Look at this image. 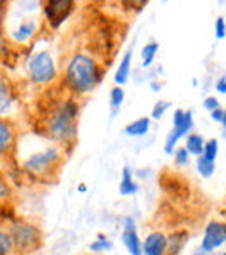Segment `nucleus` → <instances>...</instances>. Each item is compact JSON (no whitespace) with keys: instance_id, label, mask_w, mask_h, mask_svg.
Segmentation results:
<instances>
[{"instance_id":"f257e3e1","label":"nucleus","mask_w":226,"mask_h":255,"mask_svg":"<svg viewBox=\"0 0 226 255\" xmlns=\"http://www.w3.org/2000/svg\"><path fill=\"white\" fill-rule=\"evenodd\" d=\"M103 78V68L87 54H73L64 70V85L73 94H87L94 91Z\"/></svg>"},{"instance_id":"f03ea898","label":"nucleus","mask_w":226,"mask_h":255,"mask_svg":"<svg viewBox=\"0 0 226 255\" xmlns=\"http://www.w3.org/2000/svg\"><path fill=\"white\" fill-rule=\"evenodd\" d=\"M77 117L78 104L73 99H66L49 113L47 122H45V130L54 141L68 144L77 135Z\"/></svg>"},{"instance_id":"7ed1b4c3","label":"nucleus","mask_w":226,"mask_h":255,"mask_svg":"<svg viewBox=\"0 0 226 255\" xmlns=\"http://www.w3.org/2000/svg\"><path fill=\"white\" fill-rule=\"evenodd\" d=\"M10 236H12V242L16 245L17 254H31L35 250H38L42 247V235H40V229L37 228L35 224L28 221H21V219H16L12 221L9 226Z\"/></svg>"},{"instance_id":"20e7f679","label":"nucleus","mask_w":226,"mask_h":255,"mask_svg":"<svg viewBox=\"0 0 226 255\" xmlns=\"http://www.w3.org/2000/svg\"><path fill=\"white\" fill-rule=\"evenodd\" d=\"M61 161V151L56 146H47L40 151L30 154L23 161V170L35 177H45L54 172V168Z\"/></svg>"},{"instance_id":"39448f33","label":"nucleus","mask_w":226,"mask_h":255,"mask_svg":"<svg viewBox=\"0 0 226 255\" xmlns=\"http://www.w3.org/2000/svg\"><path fill=\"white\" fill-rule=\"evenodd\" d=\"M28 78L37 85L51 84L56 78V63L49 51H40L28 59Z\"/></svg>"},{"instance_id":"423d86ee","label":"nucleus","mask_w":226,"mask_h":255,"mask_svg":"<svg viewBox=\"0 0 226 255\" xmlns=\"http://www.w3.org/2000/svg\"><path fill=\"white\" fill-rule=\"evenodd\" d=\"M193 128V113L185 110H176L174 118H172V130L167 135L166 141V153H174V146L178 144V141L181 137H188V132Z\"/></svg>"},{"instance_id":"0eeeda50","label":"nucleus","mask_w":226,"mask_h":255,"mask_svg":"<svg viewBox=\"0 0 226 255\" xmlns=\"http://www.w3.org/2000/svg\"><path fill=\"white\" fill-rule=\"evenodd\" d=\"M225 243H226V222L211 221L206 226V229H204L200 249L207 250V252H216Z\"/></svg>"},{"instance_id":"6e6552de","label":"nucleus","mask_w":226,"mask_h":255,"mask_svg":"<svg viewBox=\"0 0 226 255\" xmlns=\"http://www.w3.org/2000/svg\"><path fill=\"white\" fill-rule=\"evenodd\" d=\"M75 7V2L71 0H47L44 5V14L47 17L51 28H57L68 19Z\"/></svg>"},{"instance_id":"1a4fd4ad","label":"nucleus","mask_w":226,"mask_h":255,"mask_svg":"<svg viewBox=\"0 0 226 255\" xmlns=\"http://www.w3.org/2000/svg\"><path fill=\"white\" fill-rule=\"evenodd\" d=\"M122 243L129 255H145L143 254V242L136 229V222L132 217L124 219V228H122Z\"/></svg>"},{"instance_id":"9d476101","label":"nucleus","mask_w":226,"mask_h":255,"mask_svg":"<svg viewBox=\"0 0 226 255\" xmlns=\"http://www.w3.org/2000/svg\"><path fill=\"white\" fill-rule=\"evenodd\" d=\"M169 236L162 231H153L143 240V254L145 255H167Z\"/></svg>"},{"instance_id":"9b49d317","label":"nucleus","mask_w":226,"mask_h":255,"mask_svg":"<svg viewBox=\"0 0 226 255\" xmlns=\"http://www.w3.org/2000/svg\"><path fill=\"white\" fill-rule=\"evenodd\" d=\"M131 61H132V49H129L127 52L124 54L120 64H118L117 71H115V84L120 87L125 82L129 80V73H131Z\"/></svg>"},{"instance_id":"f8f14e48","label":"nucleus","mask_w":226,"mask_h":255,"mask_svg":"<svg viewBox=\"0 0 226 255\" xmlns=\"http://www.w3.org/2000/svg\"><path fill=\"white\" fill-rule=\"evenodd\" d=\"M35 30H37L35 21L28 19V21H23V23L17 26V30L10 33V37H12V40H16L17 44H24V42H28L31 37H33Z\"/></svg>"},{"instance_id":"ddd939ff","label":"nucleus","mask_w":226,"mask_h":255,"mask_svg":"<svg viewBox=\"0 0 226 255\" xmlns=\"http://www.w3.org/2000/svg\"><path fill=\"white\" fill-rule=\"evenodd\" d=\"M150 125H152V118H138V120L131 122V124L125 127V134L131 135V137H143V135L148 134Z\"/></svg>"},{"instance_id":"4468645a","label":"nucleus","mask_w":226,"mask_h":255,"mask_svg":"<svg viewBox=\"0 0 226 255\" xmlns=\"http://www.w3.org/2000/svg\"><path fill=\"white\" fill-rule=\"evenodd\" d=\"M14 144V128L7 120L0 122V151L5 154Z\"/></svg>"},{"instance_id":"2eb2a0df","label":"nucleus","mask_w":226,"mask_h":255,"mask_svg":"<svg viewBox=\"0 0 226 255\" xmlns=\"http://www.w3.org/2000/svg\"><path fill=\"white\" fill-rule=\"evenodd\" d=\"M118 193H120L122 196H132L138 193V184H136V181L132 179V174L127 167L122 170V179H120V182H118Z\"/></svg>"},{"instance_id":"dca6fc26","label":"nucleus","mask_w":226,"mask_h":255,"mask_svg":"<svg viewBox=\"0 0 226 255\" xmlns=\"http://www.w3.org/2000/svg\"><path fill=\"white\" fill-rule=\"evenodd\" d=\"M206 139L202 137V135L199 134H190L188 137H186V146L185 148L188 149L190 154H193V156H202L204 154V148H206Z\"/></svg>"},{"instance_id":"f3484780","label":"nucleus","mask_w":226,"mask_h":255,"mask_svg":"<svg viewBox=\"0 0 226 255\" xmlns=\"http://www.w3.org/2000/svg\"><path fill=\"white\" fill-rule=\"evenodd\" d=\"M186 240H188V233L186 231H176L174 235H171L169 245H167V255H178L185 247Z\"/></svg>"},{"instance_id":"a211bd4d","label":"nucleus","mask_w":226,"mask_h":255,"mask_svg":"<svg viewBox=\"0 0 226 255\" xmlns=\"http://www.w3.org/2000/svg\"><path fill=\"white\" fill-rule=\"evenodd\" d=\"M16 250V245L12 242V236H10L9 229L2 228L0 231V255H12Z\"/></svg>"},{"instance_id":"6ab92c4d","label":"nucleus","mask_w":226,"mask_h":255,"mask_svg":"<svg viewBox=\"0 0 226 255\" xmlns=\"http://www.w3.org/2000/svg\"><path fill=\"white\" fill-rule=\"evenodd\" d=\"M197 170H199V174L202 177H211L214 174V170H216V161L209 160V158H206L202 154V156L197 158Z\"/></svg>"},{"instance_id":"aec40b11","label":"nucleus","mask_w":226,"mask_h":255,"mask_svg":"<svg viewBox=\"0 0 226 255\" xmlns=\"http://www.w3.org/2000/svg\"><path fill=\"white\" fill-rule=\"evenodd\" d=\"M113 249V243L106 238L105 235H98V238L89 245V250L92 254H103V252H110Z\"/></svg>"},{"instance_id":"412c9836","label":"nucleus","mask_w":226,"mask_h":255,"mask_svg":"<svg viewBox=\"0 0 226 255\" xmlns=\"http://www.w3.org/2000/svg\"><path fill=\"white\" fill-rule=\"evenodd\" d=\"M157 52H159V44H157V42H150V44H146L145 47L141 49L143 66H145V68L152 66V63H153V59H155Z\"/></svg>"},{"instance_id":"4be33fe9","label":"nucleus","mask_w":226,"mask_h":255,"mask_svg":"<svg viewBox=\"0 0 226 255\" xmlns=\"http://www.w3.org/2000/svg\"><path fill=\"white\" fill-rule=\"evenodd\" d=\"M10 101H12V98H10V89L7 87L5 80L2 78V82H0V113L5 115L7 110H9L10 106Z\"/></svg>"},{"instance_id":"5701e85b","label":"nucleus","mask_w":226,"mask_h":255,"mask_svg":"<svg viewBox=\"0 0 226 255\" xmlns=\"http://www.w3.org/2000/svg\"><path fill=\"white\" fill-rule=\"evenodd\" d=\"M124 99H125V92H124V89L122 87H113L112 89V92H110V106H112V113L115 115L118 110H120V106H122V103H124Z\"/></svg>"},{"instance_id":"b1692460","label":"nucleus","mask_w":226,"mask_h":255,"mask_svg":"<svg viewBox=\"0 0 226 255\" xmlns=\"http://www.w3.org/2000/svg\"><path fill=\"white\" fill-rule=\"evenodd\" d=\"M218 151H220V144H218L216 139H209L206 142V148H204V156L209 158V160L216 161L218 158Z\"/></svg>"},{"instance_id":"393cba45","label":"nucleus","mask_w":226,"mask_h":255,"mask_svg":"<svg viewBox=\"0 0 226 255\" xmlns=\"http://www.w3.org/2000/svg\"><path fill=\"white\" fill-rule=\"evenodd\" d=\"M171 108V103L169 101H159V103H155V106H153V110H152V118L153 120H160V118L166 115V111Z\"/></svg>"},{"instance_id":"a878e982","label":"nucleus","mask_w":226,"mask_h":255,"mask_svg":"<svg viewBox=\"0 0 226 255\" xmlns=\"http://www.w3.org/2000/svg\"><path fill=\"white\" fill-rule=\"evenodd\" d=\"M214 33H216L218 40H223L226 37V21L223 17H218L216 23H214Z\"/></svg>"},{"instance_id":"bb28decb","label":"nucleus","mask_w":226,"mask_h":255,"mask_svg":"<svg viewBox=\"0 0 226 255\" xmlns=\"http://www.w3.org/2000/svg\"><path fill=\"white\" fill-rule=\"evenodd\" d=\"M188 156H190V153H188V149H186V148H179V149H176V151H174V160H176V163H178V165H186V163H188Z\"/></svg>"},{"instance_id":"cd10ccee","label":"nucleus","mask_w":226,"mask_h":255,"mask_svg":"<svg viewBox=\"0 0 226 255\" xmlns=\"http://www.w3.org/2000/svg\"><path fill=\"white\" fill-rule=\"evenodd\" d=\"M204 108H206V110H209L211 113H213L214 110H218V108H221V106H220V101H218L214 96H207V98L204 99Z\"/></svg>"},{"instance_id":"c85d7f7f","label":"nucleus","mask_w":226,"mask_h":255,"mask_svg":"<svg viewBox=\"0 0 226 255\" xmlns=\"http://www.w3.org/2000/svg\"><path fill=\"white\" fill-rule=\"evenodd\" d=\"M211 118H213L214 122H218V124H223V122H225V110H223V108H218V110H214L213 113H211Z\"/></svg>"},{"instance_id":"c756f323","label":"nucleus","mask_w":226,"mask_h":255,"mask_svg":"<svg viewBox=\"0 0 226 255\" xmlns=\"http://www.w3.org/2000/svg\"><path fill=\"white\" fill-rule=\"evenodd\" d=\"M10 196V189H9V184H5V179L0 181V198L5 200Z\"/></svg>"},{"instance_id":"7c9ffc66","label":"nucleus","mask_w":226,"mask_h":255,"mask_svg":"<svg viewBox=\"0 0 226 255\" xmlns=\"http://www.w3.org/2000/svg\"><path fill=\"white\" fill-rule=\"evenodd\" d=\"M216 91L220 94H226V77H221L220 80L216 82Z\"/></svg>"},{"instance_id":"2f4dec72","label":"nucleus","mask_w":226,"mask_h":255,"mask_svg":"<svg viewBox=\"0 0 226 255\" xmlns=\"http://www.w3.org/2000/svg\"><path fill=\"white\" fill-rule=\"evenodd\" d=\"M193 255H214V254L207 252V250H204V249H197L195 252H193Z\"/></svg>"},{"instance_id":"473e14b6","label":"nucleus","mask_w":226,"mask_h":255,"mask_svg":"<svg viewBox=\"0 0 226 255\" xmlns=\"http://www.w3.org/2000/svg\"><path fill=\"white\" fill-rule=\"evenodd\" d=\"M152 89H153V92H157V91H159V89H160V85L153 82V84H152Z\"/></svg>"},{"instance_id":"72a5a7b5","label":"nucleus","mask_w":226,"mask_h":255,"mask_svg":"<svg viewBox=\"0 0 226 255\" xmlns=\"http://www.w3.org/2000/svg\"><path fill=\"white\" fill-rule=\"evenodd\" d=\"M85 189H87V188H85V184H80V186H78V191H80V193H85Z\"/></svg>"},{"instance_id":"f704fd0d","label":"nucleus","mask_w":226,"mask_h":255,"mask_svg":"<svg viewBox=\"0 0 226 255\" xmlns=\"http://www.w3.org/2000/svg\"><path fill=\"white\" fill-rule=\"evenodd\" d=\"M223 128H225V134H226V108H225V122H223Z\"/></svg>"},{"instance_id":"c9c22d12","label":"nucleus","mask_w":226,"mask_h":255,"mask_svg":"<svg viewBox=\"0 0 226 255\" xmlns=\"http://www.w3.org/2000/svg\"><path fill=\"white\" fill-rule=\"evenodd\" d=\"M221 255H226V250H225V252H223V254H221Z\"/></svg>"}]
</instances>
